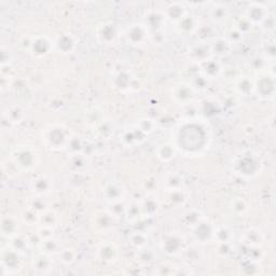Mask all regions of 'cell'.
<instances>
[{"label":"cell","instance_id":"9c48e42d","mask_svg":"<svg viewBox=\"0 0 276 276\" xmlns=\"http://www.w3.org/2000/svg\"><path fill=\"white\" fill-rule=\"evenodd\" d=\"M96 37L102 43L113 44L118 37V28L113 23H105L97 28Z\"/></svg>","mask_w":276,"mask_h":276},{"label":"cell","instance_id":"d6986e66","mask_svg":"<svg viewBox=\"0 0 276 276\" xmlns=\"http://www.w3.org/2000/svg\"><path fill=\"white\" fill-rule=\"evenodd\" d=\"M145 137L146 134H143L142 132L138 129V126H136L135 129L124 131V133L121 136V140H122L125 146L132 147L137 145V143L139 145V143L145 139Z\"/></svg>","mask_w":276,"mask_h":276},{"label":"cell","instance_id":"52a82bcc","mask_svg":"<svg viewBox=\"0 0 276 276\" xmlns=\"http://www.w3.org/2000/svg\"><path fill=\"white\" fill-rule=\"evenodd\" d=\"M245 16L252 25H258V24L261 25L269 16V10L266 5L254 2L249 4L248 9L246 11Z\"/></svg>","mask_w":276,"mask_h":276},{"label":"cell","instance_id":"d590c367","mask_svg":"<svg viewBox=\"0 0 276 276\" xmlns=\"http://www.w3.org/2000/svg\"><path fill=\"white\" fill-rule=\"evenodd\" d=\"M141 206V210H142V214H146L147 216H153L155 212L158 211V203L157 201H155L153 198H148L145 201H143V203L140 205Z\"/></svg>","mask_w":276,"mask_h":276},{"label":"cell","instance_id":"4fadbf2b","mask_svg":"<svg viewBox=\"0 0 276 276\" xmlns=\"http://www.w3.org/2000/svg\"><path fill=\"white\" fill-rule=\"evenodd\" d=\"M211 55L217 57H226L231 53L233 44L226 37H216L209 43Z\"/></svg>","mask_w":276,"mask_h":276},{"label":"cell","instance_id":"4dcf8cb0","mask_svg":"<svg viewBox=\"0 0 276 276\" xmlns=\"http://www.w3.org/2000/svg\"><path fill=\"white\" fill-rule=\"evenodd\" d=\"M49 257V255H45L42 252L41 256L34 259V269L40 273H47L52 268V261Z\"/></svg>","mask_w":276,"mask_h":276},{"label":"cell","instance_id":"ba28073f","mask_svg":"<svg viewBox=\"0 0 276 276\" xmlns=\"http://www.w3.org/2000/svg\"><path fill=\"white\" fill-rule=\"evenodd\" d=\"M215 229L216 227H214L208 222H206L204 219L203 221H201L198 226L192 228L193 237L195 241L199 242V243H208L210 241H214Z\"/></svg>","mask_w":276,"mask_h":276},{"label":"cell","instance_id":"ab89813d","mask_svg":"<svg viewBox=\"0 0 276 276\" xmlns=\"http://www.w3.org/2000/svg\"><path fill=\"white\" fill-rule=\"evenodd\" d=\"M125 215L126 217L131 219L132 221L137 220L142 215V210H141V206L138 204H132L126 207L125 209Z\"/></svg>","mask_w":276,"mask_h":276},{"label":"cell","instance_id":"9a60e30c","mask_svg":"<svg viewBox=\"0 0 276 276\" xmlns=\"http://www.w3.org/2000/svg\"><path fill=\"white\" fill-rule=\"evenodd\" d=\"M52 179L47 175H40L32 182V190L38 197H44L52 191Z\"/></svg>","mask_w":276,"mask_h":276},{"label":"cell","instance_id":"7bdbcfd3","mask_svg":"<svg viewBox=\"0 0 276 276\" xmlns=\"http://www.w3.org/2000/svg\"><path fill=\"white\" fill-rule=\"evenodd\" d=\"M60 259L63 263L65 264H71L76 260V252H74L70 248L63 249L62 251L60 250Z\"/></svg>","mask_w":276,"mask_h":276},{"label":"cell","instance_id":"484cf974","mask_svg":"<svg viewBox=\"0 0 276 276\" xmlns=\"http://www.w3.org/2000/svg\"><path fill=\"white\" fill-rule=\"evenodd\" d=\"M243 241H244V243L247 246L258 247L259 245L262 244L263 235L257 229H249V230H247V231L244 233Z\"/></svg>","mask_w":276,"mask_h":276},{"label":"cell","instance_id":"603a6c76","mask_svg":"<svg viewBox=\"0 0 276 276\" xmlns=\"http://www.w3.org/2000/svg\"><path fill=\"white\" fill-rule=\"evenodd\" d=\"M19 251L9 247L7 250H2V266L3 269L13 270L19 267Z\"/></svg>","mask_w":276,"mask_h":276},{"label":"cell","instance_id":"44dd1931","mask_svg":"<svg viewBox=\"0 0 276 276\" xmlns=\"http://www.w3.org/2000/svg\"><path fill=\"white\" fill-rule=\"evenodd\" d=\"M175 28L178 33L182 34H192L198 28V23L193 16L186 14L181 20L175 23Z\"/></svg>","mask_w":276,"mask_h":276},{"label":"cell","instance_id":"f35d334b","mask_svg":"<svg viewBox=\"0 0 276 276\" xmlns=\"http://www.w3.org/2000/svg\"><path fill=\"white\" fill-rule=\"evenodd\" d=\"M235 30L239 31L242 34H245L247 33H249L252 28V24L251 23L246 19V16H242L240 19L235 23L234 26H232Z\"/></svg>","mask_w":276,"mask_h":276},{"label":"cell","instance_id":"ac0fdd59","mask_svg":"<svg viewBox=\"0 0 276 276\" xmlns=\"http://www.w3.org/2000/svg\"><path fill=\"white\" fill-rule=\"evenodd\" d=\"M103 195L109 204L116 203L123 200L124 190L120 185H118V183L111 182L108 183V185H106V187L104 188Z\"/></svg>","mask_w":276,"mask_h":276},{"label":"cell","instance_id":"e0dca14e","mask_svg":"<svg viewBox=\"0 0 276 276\" xmlns=\"http://www.w3.org/2000/svg\"><path fill=\"white\" fill-rule=\"evenodd\" d=\"M97 254H99V258L104 262H114L119 257V249L116 246V244L110 243V242H106L103 243L99 249H97Z\"/></svg>","mask_w":276,"mask_h":276},{"label":"cell","instance_id":"5b68a950","mask_svg":"<svg viewBox=\"0 0 276 276\" xmlns=\"http://www.w3.org/2000/svg\"><path fill=\"white\" fill-rule=\"evenodd\" d=\"M125 38L129 44L134 47H141L150 40L149 33L145 24H133L125 31Z\"/></svg>","mask_w":276,"mask_h":276},{"label":"cell","instance_id":"8d00e7d4","mask_svg":"<svg viewBox=\"0 0 276 276\" xmlns=\"http://www.w3.org/2000/svg\"><path fill=\"white\" fill-rule=\"evenodd\" d=\"M166 188L169 189V191L175 189H182L183 188V180L182 177L178 174H171L168 176L165 180Z\"/></svg>","mask_w":276,"mask_h":276},{"label":"cell","instance_id":"7c38bea8","mask_svg":"<svg viewBox=\"0 0 276 276\" xmlns=\"http://www.w3.org/2000/svg\"><path fill=\"white\" fill-rule=\"evenodd\" d=\"M172 94V99H174L177 103L188 104L191 102L194 97V88L190 83L182 82L175 85Z\"/></svg>","mask_w":276,"mask_h":276},{"label":"cell","instance_id":"2e32d148","mask_svg":"<svg viewBox=\"0 0 276 276\" xmlns=\"http://www.w3.org/2000/svg\"><path fill=\"white\" fill-rule=\"evenodd\" d=\"M53 43L51 40L45 36H37L33 39L32 51L34 55L36 56H45L50 53V51L53 48Z\"/></svg>","mask_w":276,"mask_h":276},{"label":"cell","instance_id":"8fae6325","mask_svg":"<svg viewBox=\"0 0 276 276\" xmlns=\"http://www.w3.org/2000/svg\"><path fill=\"white\" fill-rule=\"evenodd\" d=\"M274 91H275L274 79L273 77L268 76V74L262 76L255 83V93H257L258 96L262 97L264 100L273 97Z\"/></svg>","mask_w":276,"mask_h":276},{"label":"cell","instance_id":"3957f363","mask_svg":"<svg viewBox=\"0 0 276 276\" xmlns=\"http://www.w3.org/2000/svg\"><path fill=\"white\" fill-rule=\"evenodd\" d=\"M165 15L159 11H152L148 14L146 27L149 33L151 41L154 43H162L164 40V24H165Z\"/></svg>","mask_w":276,"mask_h":276},{"label":"cell","instance_id":"5bb4252c","mask_svg":"<svg viewBox=\"0 0 276 276\" xmlns=\"http://www.w3.org/2000/svg\"><path fill=\"white\" fill-rule=\"evenodd\" d=\"M189 56L190 59L194 62L203 63L207 60H209L212 57L211 51L209 44H207L205 42H201L193 45V47L189 50Z\"/></svg>","mask_w":276,"mask_h":276},{"label":"cell","instance_id":"83f0119b","mask_svg":"<svg viewBox=\"0 0 276 276\" xmlns=\"http://www.w3.org/2000/svg\"><path fill=\"white\" fill-rule=\"evenodd\" d=\"M176 155V147L172 143H163L158 147L157 149V157L163 161V162H168V161H171L172 159H174Z\"/></svg>","mask_w":276,"mask_h":276},{"label":"cell","instance_id":"7dc6e473","mask_svg":"<svg viewBox=\"0 0 276 276\" xmlns=\"http://www.w3.org/2000/svg\"><path fill=\"white\" fill-rule=\"evenodd\" d=\"M139 250V260L141 262L149 263L154 260V254L150 249H147L146 247H143V248H140Z\"/></svg>","mask_w":276,"mask_h":276},{"label":"cell","instance_id":"d4e9b609","mask_svg":"<svg viewBox=\"0 0 276 276\" xmlns=\"http://www.w3.org/2000/svg\"><path fill=\"white\" fill-rule=\"evenodd\" d=\"M235 89L242 96H250L255 93V83L249 77H241L235 84Z\"/></svg>","mask_w":276,"mask_h":276},{"label":"cell","instance_id":"f1b7e54d","mask_svg":"<svg viewBox=\"0 0 276 276\" xmlns=\"http://www.w3.org/2000/svg\"><path fill=\"white\" fill-rule=\"evenodd\" d=\"M205 219L204 216L202 212L198 209H191V210H188L185 215H183V223L186 224L187 227L189 228H194L195 226H198V224L203 221Z\"/></svg>","mask_w":276,"mask_h":276},{"label":"cell","instance_id":"4316f807","mask_svg":"<svg viewBox=\"0 0 276 276\" xmlns=\"http://www.w3.org/2000/svg\"><path fill=\"white\" fill-rule=\"evenodd\" d=\"M132 81H133V78H131L129 72H126V71H124V70L119 71V72L116 74V76L113 77L114 88L119 89L120 91L130 90V89H131Z\"/></svg>","mask_w":276,"mask_h":276},{"label":"cell","instance_id":"30bf717a","mask_svg":"<svg viewBox=\"0 0 276 276\" xmlns=\"http://www.w3.org/2000/svg\"><path fill=\"white\" fill-rule=\"evenodd\" d=\"M200 72L205 80H214L220 76L221 73V65L218 61L214 59H209L203 63H200Z\"/></svg>","mask_w":276,"mask_h":276},{"label":"cell","instance_id":"1f68e13d","mask_svg":"<svg viewBox=\"0 0 276 276\" xmlns=\"http://www.w3.org/2000/svg\"><path fill=\"white\" fill-rule=\"evenodd\" d=\"M232 239V232L227 227H220L215 229L214 240L220 244H228Z\"/></svg>","mask_w":276,"mask_h":276},{"label":"cell","instance_id":"ffe728a7","mask_svg":"<svg viewBox=\"0 0 276 276\" xmlns=\"http://www.w3.org/2000/svg\"><path fill=\"white\" fill-rule=\"evenodd\" d=\"M76 39H74L71 34H65L63 36L59 37V39L56 40V42L54 43L55 49L63 54H68L71 53V52L76 48Z\"/></svg>","mask_w":276,"mask_h":276},{"label":"cell","instance_id":"c3c4849f","mask_svg":"<svg viewBox=\"0 0 276 276\" xmlns=\"http://www.w3.org/2000/svg\"><path fill=\"white\" fill-rule=\"evenodd\" d=\"M37 234L39 235V238L41 239V241L51 239V238H53V228L40 226Z\"/></svg>","mask_w":276,"mask_h":276},{"label":"cell","instance_id":"e575fe53","mask_svg":"<svg viewBox=\"0 0 276 276\" xmlns=\"http://www.w3.org/2000/svg\"><path fill=\"white\" fill-rule=\"evenodd\" d=\"M170 201L175 205H183L187 201V194L182 189H175L170 191Z\"/></svg>","mask_w":276,"mask_h":276},{"label":"cell","instance_id":"cb8c5ba5","mask_svg":"<svg viewBox=\"0 0 276 276\" xmlns=\"http://www.w3.org/2000/svg\"><path fill=\"white\" fill-rule=\"evenodd\" d=\"M166 19H170L174 23L181 20L183 16L186 15V9L181 3H171L168 8H166L165 12H163Z\"/></svg>","mask_w":276,"mask_h":276},{"label":"cell","instance_id":"836d02e7","mask_svg":"<svg viewBox=\"0 0 276 276\" xmlns=\"http://www.w3.org/2000/svg\"><path fill=\"white\" fill-rule=\"evenodd\" d=\"M40 246H41V249L42 252L45 255H49L51 256L52 254H55V252L59 251V243L53 239H48V240H44L41 241V243H40Z\"/></svg>","mask_w":276,"mask_h":276},{"label":"cell","instance_id":"f6af8a7d","mask_svg":"<svg viewBox=\"0 0 276 276\" xmlns=\"http://www.w3.org/2000/svg\"><path fill=\"white\" fill-rule=\"evenodd\" d=\"M138 129H139L143 134H150L153 132L154 129V122L150 119H141L139 122L137 123Z\"/></svg>","mask_w":276,"mask_h":276},{"label":"cell","instance_id":"d6a6232c","mask_svg":"<svg viewBox=\"0 0 276 276\" xmlns=\"http://www.w3.org/2000/svg\"><path fill=\"white\" fill-rule=\"evenodd\" d=\"M39 223L43 227H50L53 228L55 224L57 223V216L52 212L51 210H44L43 212L40 214L39 217Z\"/></svg>","mask_w":276,"mask_h":276},{"label":"cell","instance_id":"7402d4cb","mask_svg":"<svg viewBox=\"0 0 276 276\" xmlns=\"http://www.w3.org/2000/svg\"><path fill=\"white\" fill-rule=\"evenodd\" d=\"M19 232V223L16 218L12 216H7L2 218L1 221V233L3 237L12 239Z\"/></svg>","mask_w":276,"mask_h":276},{"label":"cell","instance_id":"277c9868","mask_svg":"<svg viewBox=\"0 0 276 276\" xmlns=\"http://www.w3.org/2000/svg\"><path fill=\"white\" fill-rule=\"evenodd\" d=\"M14 163L22 171H31L37 163V153L30 146H19L13 151Z\"/></svg>","mask_w":276,"mask_h":276},{"label":"cell","instance_id":"f546056e","mask_svg":"<svg viewBox=\"0 0 276 276\" xmlns=\"http://www.w3.org/2000/svg\"><path fill=\"white\" fill-rule=\"evenodd\" d=\"M209 15L212 21L215 23H218V24H220V23H223L228 19L229 10L221 4H216L214 8L210 9Z\"/></svg>","mask_w":276,"mask_h":276},{"label":"cell","instance_id":"681fc988","mask_svg":"<svg viewBox=\"0 0 276 276\" xmlns=\"http://www.w3.org/2000/svg\"><path fill=\"white\" fill-rule=\"evenodd\" d=\"M32 207L34 210H37L39 214H41V212H43L44 210H47V207H45V204H44L43 200L41 198H39V199L34 201Z\"/></svg>","mask_w":276,"mask_h":276},{"label":"cell","instance_id":"6da1fadb","mask_svg":"<svg viewBox=\"0 0 276 276\" xmlns=\"http://www.w3.org/2000/svg\"><path fill=\"white\" fill-rule=\"evenodd\" d=\"M234 172L246 178L255 177L261 170V162L254 154H243L233 164Z\"/></svg>","mask_w":276,"mask_h":276},{"label":"cell","instance_id":"60d3db41","mask_svg":"<svg viewBox=\"0 0 276 276\" xmlns=\"http://www.w3.org/2000/svg\"><path fill=\"white\" fill-rule=\"evenodd\" d=\"M231 209L239 216L244 215L245 212L248 209V206H247V203L245 202L244 200L242 199H235L234 201H232V205H231Z\"/></svg>","mask_w":276,"mask_h":276},{"label":"cell","instance_id":"8992f818","mask_svg":"<svg viewBox=\"0 0 276 276\" xmlns=\"http://www.w3.org/2000/svg\"><path fill=\"white\" fill-rule=\"evenodd\" d=\"M183 245H185V242H183V239L180 235L172 233L164 238L161 247H162L165 254H168L169 256H176L182 251Z\"/></svg>","mask_w":276,"mask_h":276},{"label":"cell","instance_id":"74e56055","mask_svg":"<svg viewBox=\"0 0 276 276\" xmlns=\"http://www.w3.org/2000/svg\"><path fill=\"white\" fill-rule=\"evenodd\" d=\"M147 241H148L147 235L143 232H135L130 237L131 244L133 245L134 247H136V248H138V249L146 247Z\"/></svg>","mask_w":276,"mask_h":276},{"label":"cell","instance_id":"ee69618b","mask_svg":"<svg viewBox=\"0 0 276 276\" xmlns=\"http://www.w3.org/2000/svg\"><path fill=\"white\" fill-rule=\"evenodd\" d=\"M28 243H30V241H27L25 239L19 237L17 234L15 235V237L11 239V247H12L13 249H15L16 251H19V252L23 251V249L25 248Z\"/></svg>","mask_w":276,"mask_h":276},{"label":"cell","instance_id":"bcb514c9","mask_svg":"<svg viewBox=\"0 0 276 276\" xmlns=\"http://www.w3.org/2000/svg\"><path fill=\"white\" fill-rule=\"evenodd\" d=\"M85 159L82 157L81 154H72L71 158V162H70V166L72 169H74L76 171H80L81 169H83L85 166Z\"/></svg>","mask_w":276,"mask_h":276},{"label":"cell","instance_id":"b9f144b4","mask_svg":"<svg viewBox=\"0 0 276 276\" xmlns=\"http://www.w3.org/2000/svg\"><path fill=\"white\" fill-rule=\"evenodd\" d=\"M39 217L40 214L37 210H34L33 207H30V208L25 210L24 214H23L24 221L28 224V226H32V224L34 223H39Z\"/></svg>","mask_w":276,"mask_h":276},{"label":"cell","instance_id":"7a4b0ae2","mask_svg":"<svg viewBox=\"0 0 276 276\" xmlns=\"http://www.w3.org/2000/svg\"><path fill=\"white\" fill-rule=\"evenodd\" d=\"M70 138L68 131L62 125H50L45 129L43 136L45 143L50 148L56 149V150L67 147Z\"/></svg>","mask_w":276,"mask_h":276}]
</instances>
